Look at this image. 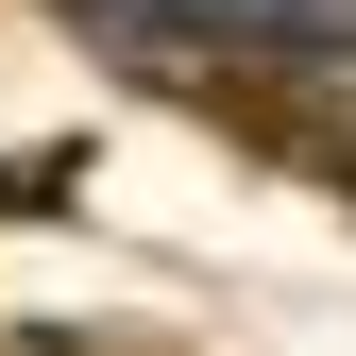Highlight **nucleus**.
<instances>
[{"label":"nucleus","instance_id":"f257e3e1","mask_svg":"<svg viewBox=\"0 0 356 356\" xmlns=\"http://www.w3.org/2000/svg\"><path fill=\"white\" fill-rule=\"evenodd\" d=\"M119 17L136 51H187V68H305L323 51V0H85Z\"/></svg>","mask_w":356,"mask_h":356}]
</instances>
